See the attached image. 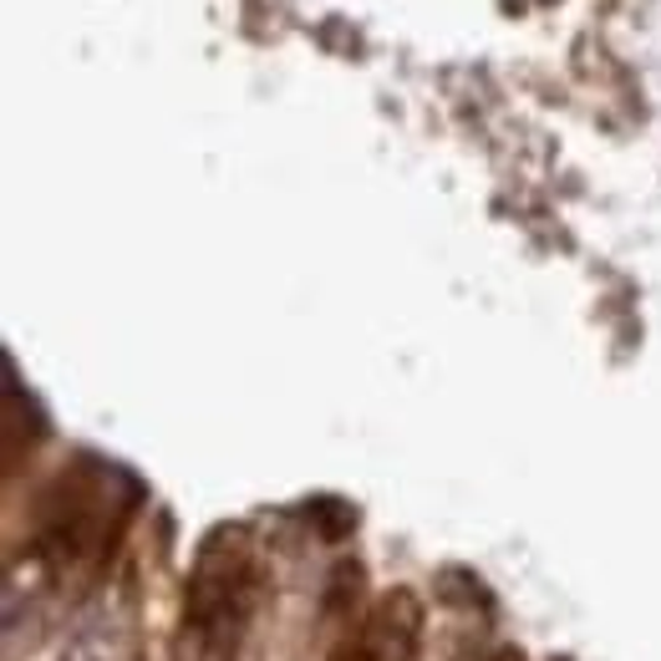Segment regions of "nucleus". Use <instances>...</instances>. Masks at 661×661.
Returning <instances> with one entry per match:
<instances>
[{
    "mask_svg": "<svg viewBox=\"0 0 661 661\" xmlns=\"http://www.w3.org/2000/svg\"><path fill=\"white\" fill-rule=\"evenodd\" d=\"M255 611V570L250 555L229 540V550L209 544L189 586L184 611V657L189 661H235L245 626Z\"/></svg>",
    "mask_w": 661,
    "mask_h": 661,
    "instance_id": "nucleus-1",
    "label": "nucleus"
}]
</instances>
